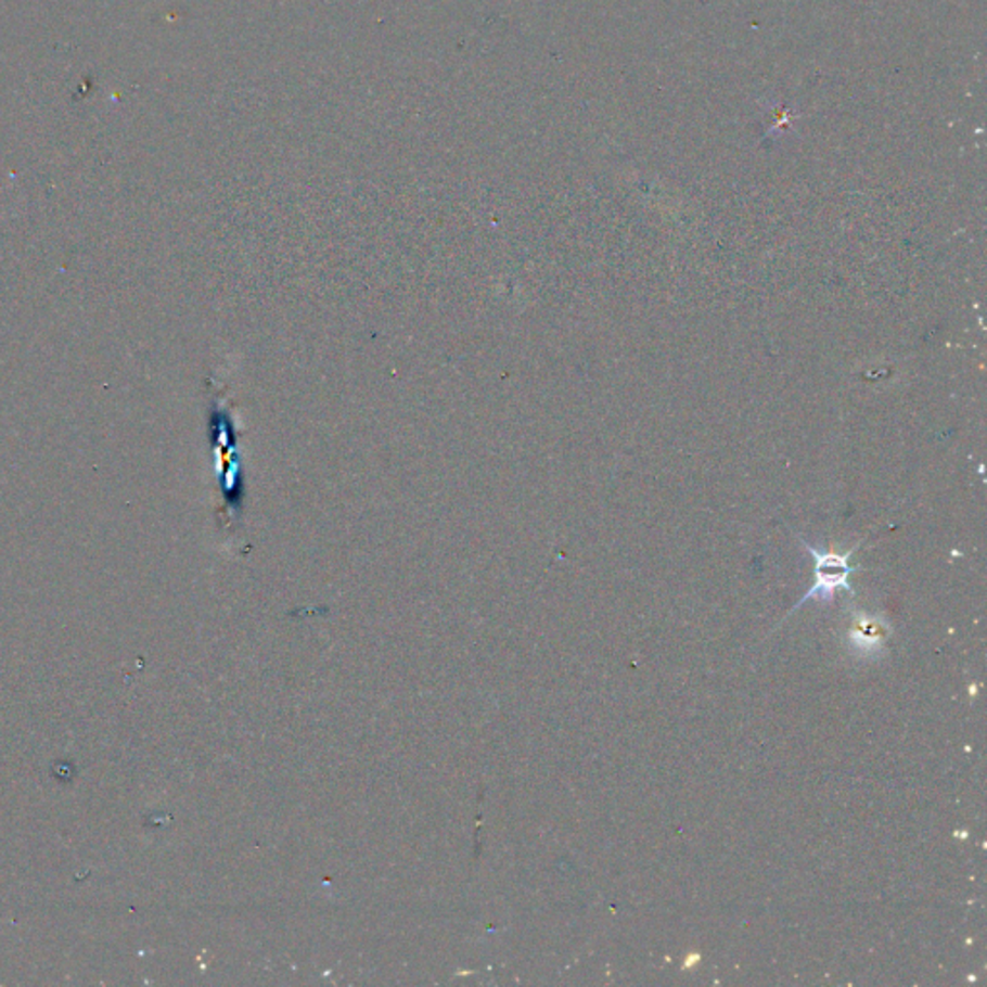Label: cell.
<instances>
[{"label":"cell","mask_w":987,"mask_h":987,"mask_svg":"<svg viewBox=\"0 0 987 987\" xmlns=\"http://www.w3.org/2000/svg\"><path fill=\"white\" fill-rule=\"evenodd\" d=\"M800 544L805 546L808 554L815 557V585L805 597L800 598L797 606L791 610V614L812 598H818V600H822L823 604H828V602H832L837 590H847L850 597L855 594L849 577L853 573L858 572V567H853L849 562L850 555L857 552V546L850 548L849 552L839 554V552H830V550H822L818 546L810 544L805 538H800Z\"/></svg>","instance_id":"cell-1"},{"label":"cell","mask_w":987,"mask_h":987,"mask_svg":"<svg viewBox=\"0 0 987 987\" xmlns=\"http://www.w3.org/2000/svg\"><path fill=\"white\" fill-rule=\"evenodd\" d=\"M889 634V627L882 617L858 614L849 631V642L853 650H857L864 658H874L884 649L885 637Z\"/></svg>","instance_id":"cell-2"}]
</instances>
